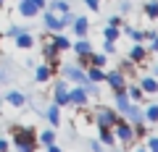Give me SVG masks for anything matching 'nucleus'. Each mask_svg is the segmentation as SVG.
<instances>
[{
    "mask_svg": "<svg viewBox=\"0 0 158 152\" xmlns=\"http://www.w3.org/2000/svg\"><path fill=\"white\" fill-rule=\"evenodd\" d=\"M11 136H13V147L19 152H34L40 147L37 142V131L34 129H21V126H11Z\"/></svg>",
    "mask_w": 158,
    "mask_h": 152,
    "instance_id": "nucleus-1",
    "label": "nucleus"
},
{
    "mask_svg": "<svg viewBox=\"0 0 158 152\" xmlns=\"http://www.w3.org/2000/svg\"><path fill=\"white\" fill-rule=\"evenodd\" d=\"M111 131H113V136H116V142L124 144V147H129L132 142H135V131H132V123L127 118H118L116 123L111 126Z\"/></svg>",
    "mask_w": 158,
    "mask_h": 152,
    "instance_id": "nucleus-2",
    "label": "nucleus"
},
{
    "mask_svg": "<svg viewBox=\"0 0 158 152\" xmlns=\"http://www.w3.org/2000/svg\"><path fill=\"white\" fill-rule=\"evenodd\" d=\"M92 118H95L98 126H106V129H111V126L116 123L121 115H118V110H111V107L100 105V107H95V110H92Z\"/></svg>",
    "mask_w": 158,
    "mask_h": 152,
    "instance_id": "nucleus-3",
    "label": "nucleus"
},
{
    "mask_svg": "<svg viewBox=\"0 0 158 152\" xmlns=\"http://www.w3.org/2000/svg\"><path fill=\"white\" fill-rule=\"evenodd\" d=\"M106 81L108 87H111L113 92H121V89H127V73L121 71V68H113V71H106Z\"/></svg>",
    "mask_w": 158,
    "mask_h": 152,
    "instance_id": "nucleus-4",
    "label": "nucleus"
},
{
    "mask_svg": "<svg viewBox=\"0 0 158 152\" xmlns=\"http://www.w3.org/2000/svg\"><path fill=\"white\" fill-rule=\"evenodd\" d=\"M45 6H48L45 0H19V13H21L24 18H32V16H37Z\"/></svg>",
    "mask_w": 158,
    "mask_h": 152,
    "instance_id": "nucleus-5",
    "label": "nucleus"
},
{
    "mask_svg": "<svg viewBox=\"0 0 158 152\" xmlns=\"http://www.w3.org/2000/svg\"><path fill=\"white\" fill-rule=\"evenodd\" d=\"M61 71H63V79L74 81V84H85V81H90V79H87V73H85V68H82V66H74V63H69V66H63Z\"/></svg>",
    "mask_w": 158,
    "mask_h": 152,
    "instance_id": "nucleus-6",
    "label": "nucleus"
},
{
    "mask_svg": "<svg viewBox=\"0 0 158 152\" xmlns=\"http://www.w3.org/2000/svg\"><path fill=\"white\" fill-rule=\"evenodd\" d=\"M87 102H90V95L85 92V87L77 84L74 89H69V105L74 107H87Z\"/></svg>",
    "mask_w": 158,
    "mask_h": 152,
    "instance_id": "nucleus-7",
    "label": "nucleus"
},
{
    "mask_svg": "<svg viewBox=\"0 0 158 152\" xmlns=\"http://www.w3.org/2000/svg\"><path fill=\"white\" fill-rule=\"evenodd\" d=\"M127 60H132L135 66H142V63L148 60V47L140 45V42H135V45H132V50H129V58H127Z\"/></svg>",
    "mask_w": 158,
    "mask_h": 152,
    "instance_id": "nucleus-8",
    "label": "nucleus"
},
{
    "mask_svg": "<svg viewBox=\"0 0 158 152\" xmlns=\"http://www.w3.org/2000/svg\"><path fill=\"white\" fill-rule=\"evenodd\" d=\"M53 102H56V105H69V84H66V79L63 81H58L56 84V92H53Z\"/></svg>",
    "mask_w": 158,
    "mask_h": 152,
    "instance_id": "nucleus-9",
    "label": "nucleus"
},
{
    "mask_svg": "<svg viewBox=\"0 0 158 152\" xmlns=\"http://www.w3.org/2000/svg\"><path fill=\"white\" fill-rule=\"evenodd\" d=\"M42 21H45V26L50 29L53 34H56V32H63V24H61V13H56V11H48L45 16H42Z\"/></svg>",
    "mask_w": 158,
    "mask_h": 152,
    "instance_id": "nucleus-10",
    "label": "nucleus"
},
{
    "mask_svg": "<svg viewBox=\"0 0 158 152\" xmlns=\"http://www.w3.org/2000/svg\"><path fill=\"white\" fill-rule=\"evenodd\" d=\"M45 118H48V123H50L53 129H56V126H61V105H56V102H53V105L45 110Z\"/></svg>",
    "mask_w": 158,
    "mask_h": 152,
    "instance_id": "nucleus-11",
    "label": "nucleus"
},
{
    "mask_svg": "<svg viewBox=\"0 0 158 152\" xmlns=\"http://www.w3.org/2000/svg\"><path fill=\"white\" fill-rule=\"evenodd\" d=\"M121 115H124V118L129 121V123H137V121H142V107H137L135 102H129V107H127V110L121 113Z\"/></svg>",
    "mask_w": 158,
    "mask_h": 152,
    "instance_id": "nucleus-12",
    "label": "nucleus"
},
{
    "mask_svg": "<svg viewBox=\"0 0 158 152\" xmlns=\"http://www.w3.org/2000/svg\"><path fill=\"white\" fill-rule=\"evenodd\" d=\"M113 97H116V110H118V115H121V113L127 110V107H129V95H127V89H121V92H113Z\"/></svg>",
    "mask_w": 158,
    "mask_h": 152,
    "instance_id": "nucleus-13",
    "label": "nucleus"
},
{
    "mask_svg": "<svg viewBox=\"0 0 158 152\" xmlns=\"http://www.w3.org/2000/svg\"><path fill=\"white\" fill-rule=\"evenodd\" d=\"M98 131H100V144H106V147H116V144H118L111 129H106V126H98Z\"/></svg>",
    "mask_w": 158,
    "mask_h": 152,
    "instance_id": "nucleus-14",
    "label": "nucleus"
},
{
    "mask_svg": "<svg viewBox=\"0 0 158 152\" xmlns=\"http://www.w3.org/2000/svg\"><path fill=\"white\" fill-rule=\"evenodd\" d=\"M13 40H16V47H21V50H29V47L34 45V37H32L29 32H21V34H16Z\"/></svg>",
    "mask_w": 158,
    "mask_h": 152,
    "instance_id": "nucleus-15",
    "label": "nucleus"
},
{
    "mask_svg": "<svg viewBox=\"0 0 158 152\" xmlns=\"http://www.w3.org/2000/svg\"><path fill=\"white\" fill-rule=\"evenodd\" d=\"M140 87H142L145 95H156V92H158V79H156V76H145V79L140 81Z\"/></svg>",
    "mask_w": 158,
    "mask_h": 152,
    "instance_id": "nucleus-16",
    "label": "nucleus"
},
{
    "mask_svg": "<svg viewBox=\"0 0 158 152\" xmlns=\"http://www.w3.org/2000/svg\"><path fill=\"white\" fill-rule=\"evenodd\" d=\"M53 73H56V71H53V66H50V63H42V66H40L37 71H34V79H37V81H48V79L53 76Z\"/></svg>",
    "mask_w": 158,
    "mask_h": 152,
    "instance_id": "nucleus-17",
    "label": "nucleus"
},
{
    "mask_svg": "<svg viewBox=\"0 0 158 152\" xmlns=\"http://www.w3.org/2000/svg\"><path fill=\"white\" fill-rule=\"evenodd\" d=\"M85 73H87V79H90V81H95V84H100V81L106 79V71H103V68H98V66L85 68Z\"/></svg>",
    "mask_w": 158,
    "mask_h": 152,
    "instance_id": "nucleus-18",
    "label": "nucleus"
},
{
    "mask_svg": "<svg viewBox=\"0 0 158 152\" xmlns=\"http://www.w3.org/2000/svg\"><path fill=\"white\" fill-rule=\"evenodd\" d=\"M53 47H56L58 53H66V50H71V42H69L61 32H56V37H53Z\"/></svg>",
    "mask_w": 158,
    "mask_h": 152,
    "instance_id": "nucleus-19",
    "label": "nucleus"
},
{
    "mask_svg": "<svg viewBox=\"0 0 158 152\" xmlns=\"http://www.w3.org/2000/svg\"><path fill=\"white\" fill-rule=\"evenodd\" d=\"M6 102H8V105H13V107H24L27 97H24L21 92H16V89H13V92H8V95H6Z\"/></svg>",
    "mask_w": 158,
    "mask_h": 152,
    "instance_id": "nucleus-20",
    "label": "nucleus"
},
{
    "mask_svg": "<svg viewBox=\"0 0 158 152\" xmlns=\"http://www.w3.org/2000/svg\"><path fill=\"white\" fill-rule=\"evenodd\" d=\"M71 26H74V32H77L79 37H85L87 29H90V21H87L85 16H79V18H74V21H71Z\"/></svg>",
    "mask_w": 158,
    "mask_h": 152,
    "instance_id": "nucleus-21",
    "label": "nucleus"
},
{
    "mask_svg": "<svg viewBox=\"0 0 158 152\" xmlns=\"http://www.w3.org/2000/svg\"><path fill=\"white\" fill-rule=\"evenodd\" d=\"M71 47H74V53H77V55H85V53L92 50V45H90V40H87V37H79Z\"/></svg>",
    "mask_w": 158,
    "mask_h": 152,
    "instance_id": "nucleus-22",
    "label": "nucleus"
},
{
    "mask_svg": "<svg viewBox=\"0 0 158 152\" xmlns=\"http://www.w3.org/2000/svg\"><path fill=\"white\" fill-rule=\"evenodd\" d=\"M142 121H148V123H158V105H148L145 110H142Z\"/></svg>",
    "mask_w": 158,
    "mask_h": 152,
    "instance_id": "nucleus-23",
    "label": "nucleus"
},
{
    "mask_svg": "<svg viewBox=\"0 0 158 152\" xmlns=\"http://www.w3.org/2000/svg\"><path fill=\"white\" fill-rule=\"evenodd\" d=\"M37 142H40L42 147L53 144V142H56V131H53V129H48V131H42V134H37Z\"/></svg>",
    "mask_w": 158,
    "mask_h": 152,
    "instance_id": "nucleus-24",
    "label": "nucleus"
},
{
    "mask_svg": "<svg viewBox=\"0 0 158 152\" xmlns=\"http://www.w3.org/2000/svg\"><path fill=\"white\" fill-rule=\"evenodd\" d=\"M145 16L148 18H158V3L156 0H148L145 3Z\"/></svg>",
    "mask_w": 158,
    "mask_h": 152,
    "instance_id": "nucleus-25",
    "label": "nucleus"
},
{
    "mask_svg": "<svg viewBox=\"0 0 158 152\" xmlns=\"http://www.w3.org/2000/svg\"><path fill=\"white\" fill-rule=\"evenodd\" d=\"M127 89H129V100H142V97H145V92H142V87H137V84H132V87H127Z\"/></svg>",
    "mask_w": 158,
    "mask_h": 152,
    "instance_id": "nucleus-26",
    "label": "nucleus"
},
{
    "mask_svg": "<svg viewBox=\"0 0 158 152\" xmlns=\"http://www.w3.org/2000/svg\"><path fill=\"white\" fill-rule=\"evenodd\" d=\"M116 37H118V26H111V24H108V26L103 29V40H113L116 42Z\"/></svg>",
    "mask_w": 158,
    "mask_h": 152,
    "instance_id": "nucleus-27",
    "label": "nucleus"
},
{
    "mask_svg": "<svg viewBox=\"0 0 158 152\" xmlns=\"http://www.w3.org/2000/svg\"><path fill=\"white\" fill-rule=\"evenodd\" d=\"M53 11L56 13H66V11H71V6H69V0H56V3H53Z\"/></svg>",
    "mask_w": 158,
    "mask_h": 152,
    "instance_id": "nucleus-28",
    "label": "nucleus"
},
{
    "mask_svg": "<svg viewBox=\"0 0 158 152\" xmlns=\"http://www.w3.org/2000/svg\"><path fill=\"white\" fill-rule=\"evenodd\" d=\"M106 55H111V53H116V45H113V40H106Z\"/></svg>",
    "mask_w": 158,
    "mask_h": 152,
    "instance_id": "nucleus-29",
    "label": "nucleus"
},
{
    "mask_svg": "<svg viewBox=\"0 0 158 152\" xmlns=\"http://www.w3.org/2000/svg\"><path fill=\"white\" fill-rule=\"evenodd\" d=\"M85 6L90 8V11H98V8H100V0H85Z\"/></svg>",
    "mask_w": 158,
    "mask_h": 152,
    "instance_id": "nucleus-30",
    "label": "nucleus"
},
{
    "mask_svg": "<svg viewBox=\"0 0 158 152\" xmlns=\"http://www.w3.org/2000/svg\"><path fill=\"white\" fill-rule=\"evenodd\" d=\"M21 32H27V26H11V29H8L11 37H16V34H21Z\"/></svg>",
    "mask_w": 158,
    "mask_h": 152,
    "instance_id": "nucleus-31",
    "label": "nucleus"
},
{
    "mask_svg": "<svg viewBox=\"0 0 158 152\" xmlns=\"http://www.w3.org/2000/svg\"><path fill=\"white\" fill-rule=\"evenodd\" d=\"M148 147H150L153 152H158V136H150V139H148Z\"/></svg>",
    "mask_w": 158,
    "mask_h": 152,
    "instance_id": "nucleus-32",
    "label": "nucleus"
},
{
    "mask_svg": "<svg viewBox=\"0 0 158 152\" xmlns=\"http://www.w3.org/2000/svg\"><path fill=\"white\" fill-rule=\"evenodd\" d=\"M148 53H158V34L150 40V47H148Z\"/></svg>",
    "mask_w": 158,
    "mask_h": 152,
    "instance_id": "nucleus-33",
    "label": "nucleus"
},
{
    "mask_svg": "<svg viewBox=\"0 0 158 152\" xmlns=\"http://www.w3.org/2000/svg\"><path fill=\"white\" fill-rule=\"evenodd\" d=\"M108 24H111V26H118V24H121V18H118V16H111V18H108Z\"/></svg>",
    "mask_w": 158,
    "mask_h": 152,
    "instance_id": "nucleus-34",
    "label": "nucleus"
},
{
    "mask_svg": "<svg viewBox=\"0 0 158 152\" xmlns=\"http://www.w3.org/2000/svg\"><path fill=\"white\" fill-rule=\"evenodd\" d=\"M90 147H92V150H95V152H100V150H103V144H100V139H98V142H90Z\"/></svg>",
    "mask_w": 158,
    "mask_h": 152,
    "instance_id": "nucleus-35",
    "label": "nucleus"
},
{
    "mask_svg": "<svg viewBox=\"0 0 158 152\" xmlns=\"http://www.w3.org/2000/svg\"><path fill=\"white\" fill-rule=\"evenodd\" d=\"M8 147H11V142H8V139H0V152L8 150Z\"/></svg>",
    "mask_w": 158,
    "mask_h": 152,
    "instance_id": "nucleus-36",
    "label": "nucleus"
},
{
    "mask_svg": "<svg viewBox=\"0 0 158 152\" xmlns=\"http://www.w3.org/2000/svg\"><path fill=\"white\" fill-rule=\"evenodd\" d=\"M156 76H158V68H156Z\"/></svg>",
    "mask_w": 158,
    "mask_h": 152,
    "instance_id": "nucleus-37",
    "label": "nucleus"
}]
</instances>
